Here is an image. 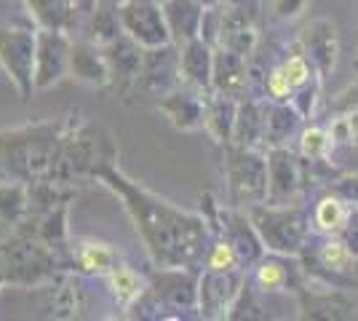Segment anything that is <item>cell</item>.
I'll use <instances>...</instances> for the list:
<instances>
[{
    "instance_id": "obj_28",
    "label": "cell",
    "mask_w": 358,
    "mask_h": 321,
    "mask_svg": "<svg viewBox=\"0 0 358 321\" xmlns=\"http://www.w3.org/2000/svg\"><path fill=\"white\" fill-rule=\"evenodd\" d=\"M265 142V107L257 102H238V118L233 129V145L257 148Z\"/></svg>"
},
{
    "instance_id": "obj_38",
    "label": "cell",
    "mask_w": 358,
    "mask_h": 321,
    "mask_svg": "<svg viewBox=\"0 0 358 321\" xmlns=\"http://www.w3.org/2000/svg\"><path fill=\"white\" fill-rule=\"evenodd\" d=\"M305 0H278V14L281 16H294L302 8Z\"/></svg>"
},
{
    "instance_id": "obj_11",
    "label": "cell",
    "mask_w": 358,
    "mask_h": 321,
    "mask_svg": "<svg viewBox=\"0 0 358 321\" xmlns=\"http://www.w3.org/2000/svg\"><path fill=\"white\" fill-rule=\"evenodd\" d=\"M70 48L73 35L64 30L38 27L35 41V89H51L70 76Z\"/></svg>"
},
{
    "instance_id": "obj_3",
    "label": "cell",
    "mask_w": 358,
    "mask_h": 321,
    "mask_svg": "<svg viewBox=\"0 0 358 321\" xmlns=\"http://www.w3.org/2000/svg\"><path fill=\"white\" fill-rule=\"evenodd\" d=\"M70 121H38L27 126H16L0 131V164L8 177L19 183L43 180L54 164V155L59 150L64 131Z\"/></svg>"
},
{
    "instance_id": "obj_26",
    "label": "cell",
    "mask_w": 358,
    "mask_h": 321,
    "mask_svg": "<svg viewBox=\"0 0 358 321\" xmlns=\"http://www.w3.org/2000/svg\"><path fill=\"white\" fill-rule=\"evenodd\" d=\"M305 46H308V54H310V62L321 73H329L334 70V62H337V35H334V27L329 22H315L305 30Z\"/></svg>"
},
{
    "instance_id": "obj_39",
    "label": "cell",
    "mask_w": 358,
    "mask_h": 321,
    "mask_svg": "<svg viewBox=\"0 0 358 321\" xmlns=\"http://www.w3.org/2000/svg\"><path fill=\"white\" fill-rule=\"evenodd\" d=\"M8 236H11V228H8V225H6L3 220H0V244H3V241H6Z\"/></svg>"
},
{
    "instance_id": "obj_32",
    "label": "cell",
    "mask_w": 358,
    "mask_h": 321,
    "mask_svg": "<svg viewBox=\"0 0 358 321\" xmlns=\"http://www.w3.org/2000/svg\"><path fill=\"white\" fill-rule=\"evenodd\" d=\"M348 220V209L343 206V196H327L318 201L315 206V225L321 230H331L340 233Z\"/></svg>"
},
{
    "instance_id": "obj_7",
    "label": "cell",
    "mask_w": 358,
    "mask_h": 321,
    "mask_svg": "<svg viewBox=\"0 0 358 321\" xmlns=\"http://www.w3.org/2000/svg\"><path fill=\"white\" fill-rule=\"evenodd\" d=\"M224 169H227L233 206H243V204L252 206V204L268 201V155L257 153V148H241V145L230 142L227 145V155H224Z\"/></svg>"
},
{
    "instance_id": "obj_27",
    "label": "cell",
    "mask_w": 358,
    "mask_h": 321,
    "mask_svg": "<svg viewBox=\"0 0 358 321\" xmlns=\"http://www.w3.org/2000/svg\"><path fill=\"white\" fill-rule=\"evenodd\" d=\"M30 217V193L27 183H19L14 177L0 180V220L14 230Z\"/></svg>"
},
{
    "instance_id": "obj_25",
    "label": "cell",
    "mask_w": 358,
    "mask_h": 321,
    "mask_svg": "<svg viewBox=\"0 0 358 321\" xmlns=\"http://www.w3.org/2000/svg\"><path fill=\"white\" fill-rule=\"evenodd\" d=\"M27 193H30V217H41L59 206H67L78 196V187L57 180H35L27 185Z\"/></svg>"
},
{
    "instance_id": "obj_10",
    "label": "cell",
    "mask_w": 358,
    "mask_h": 321,
    "mask_svg": "<svg viewBox=\"0 0 358 321\" xmlns=\"http://www.w3.org/2000/svg\"><path fill=\"white\" fill-rule=\"evenodd\" d=\"M120 22L123 32H129L139 46L155 48L174 43L164 14V3L158 0H120Z\"/></svg>"
},
{
    "instance_id": "obj_17",
    "label": "cell",
    "mask_w": 358,
    "mask_h": 321,
    "mask_svg": "<svg viewBox=\"0 0 358 321\" xmlns=\"http://www.w3.org/2000/svg\"><path fill=\"white\" fill-rule=\"evenodd\" d=\"M70 76L89 86H110L105 51L89 38H73L70 48Z\"/></svg>"
},
{
    "instance_id": "obj_14",
    "label": "cell",
    "mask_w": 358,
    "mask_h": 321,
    "mask_svg": "<svg viewBox=\"0 0 358 321\" xmlns=\"http://www.w3.org/2000/svg\"><path fill=\"white\" fill-rule=\"evenodd\" d=\"M158 110H161L177 129H182V131L201 129V126H203V115H206V97H203V89L190 86V83H179L174 92L164 94V97L158 99Z\"/></svg>"
},
{
    "instance_id": "obj_36",
    "label": "cell",
    "mask_w": 358,
    "mask_h": 321,
    "mask_svg": "<svg viewBox=\"0 0 358 321\" xmlns=\"http://www.w3.org/2000/svg\"><path fill=\"white\" fill-rule=\"evenodd\" d=\"M340 238L348 246V252L358 257V204L353 209H348V220H345L343 230H340Z\"/></svg>"
},
{
    "instance_id": "obj_29",
    "label": "cell",
    "mask_w": 358,
    "mask_h": 321,
    "mask_svg": "<svg viewBox=\"0 0 358 321\" xmlns=\"http://www.w3.org/2000/svg\"><path fill=\"white\" fill-rule=\"evenodd\" d=\"M299 123V113L284 102H273L265 107V142L270 148H281L286 139L294 134Z\"/></svg>"
},
{
    "instance_id": "obj_21",
    "label": "cell",
    "mask_w": 358,
    "mask_h": 321,
    "mask_svg": "<svg viewBox=\"0 0 358 321\" xmlns=\"http://www.w3.org/2000/svg\"><path fill=\"white\" fill-rule=\"evenodd\" d=\"M179 64L185 83L198 86L203 92L211 89V73H214V46H209L203 38H193L179 46Z\"/></svg>"
},
{
    "instance_id": "obj_12",
    "label": "cell",
    "mask_w": 358,
    "mask_h": 321,
    "mask_svg": "<svg viewBox=\"0 0 358 321\" xmlns=\"http://www.w3.org/2000/svg\"><path fill=\"white\" fill-rule=\"evenodd\" d=\"M179 83H185V78H182L177 43L145 48L142 70H139V78H136V89L161 99L164 94L174 92Z\"/></svg>"
},
{
    "instance_id": "obj_23",
    "label": "cell",
    "mask_w": 358,
    "mask_h": 321,
    "mask_svg": "<svg viewBox=\"0 0 358 321\" xmlns=\"http://www.w3.org/2000/svg\"><path fill=\"white\" fill-rule=\"evenodd\" d=\"M120 262L113 244L96 241V238H78L73 241V265L75 271L91 276H107Z\"/></svg>"
},
{
    "instance_id": "obj_4",
    "label": "cell",
    "mask_w": 358,
    "mask_h": 321,
    "mask_svg": "<svg viewBox=\"0 0 358 321\" xmlns=\"http://www.w3.org/2000/svg\"><path fill=\"white\" fill-rule=\"evenodd\" d=\"M0 262L6 271V284H16V287L48 284L70 271L59 260V255L41 241V236L30 228L27 220L16 225L11 236L0 244Z\"/></svg>"
},
{
    "instance_id": "obj_1",
    "label": "cell",
    "mask_w": 358,
    "mask_h": 321,
    "mask_svg": "<svg viewBox=\"0 0 358 321\" xmlns=\"http://www.w3.org/2000/svg\"><path fill=\"white\" fill-rule=\"evenodd\" d=\"M102 185L110 187L129 212L155 268H198L209 249V220L185 212L171 201L129 180L118 166L107 169Z\"/></svg>"
},
{
    "instance_id": "obj_33",
    "label": "cell",
    "mask_w": 358,
    "mask_h": 321,
    "mask_svg": "<svg viewBox=\"0 0 358 321\" xmlns=\"http://www.w3.org/2000/svg\"><path fill=\"white\" fill-rule=\"evenodd\" d=\"M203 262H206L209 271H233V268H243L238 260L236 246L230 244L224 236H220L214 244H209L206 255H203Z\"/></svg>"
},
{
    "instance_id": "obj_5",
    "label": "cell",
    "mask_w": 358,
    "mask_h": 321,
    "mask_svg": "<svg viewBox=\"0 0 358 321\" xmlns=\"http://www.w3.org/2000/svg\"><path fill=\"white\" fill-rule=\"evenodd\" d=\"M198 278L195 268H158L129 311L150 319H179L187 311H198Z\"/></svg>"
},
{
    "instance_id": "obj_19",
    "label": "cell",
    "mask_w": 358,
    "mask_h": 321,
    "mask_svg": "<svg viewBox=\"0 0 358 321\" xmlns=\"http://www.w3.org/2000/svg\"><path fill=\"white\" fill-rule=\"evenodd\" d=\"M249 86V67L246 57H241L230 48L217 46L214 48V73H211V89L222 92L227 97L243 99Z\"/></svg>"
},
{
    "instance_id": "obj_18",
    "label": "cell",
    "mask_w": 358,
    "mask_h": 321,
    "mask_svg": "<svg viewBox=\"0 0 358 321\" xmlns=\"http://www.w3.org/2000/svg\"><path fill=\"white\" fill-rule=\"evenodd\" d=\"M268 171H270V204H286L302 185V169L299 161L286 148H270L268 153Z\"/></svg>"
},
{
    "instance_id": "obj_30",
    "label": "cell",
    "mask_w": 358,
    "mask_h": 321,
    "mask_svg": "<svg viewBox=\"0 0 358 321\" xmlns=\"http://www.w3.org/2000/svg\"><path fill=\"white\" fill-rule=\"evenodd\" d=\"M107 281H110V290L115 294V300H118L123 308L134 306L136 300L142 297L145 287H148V278H142L134 268H129V265H123V262H118V265L107 273Z\"/></svg>"
},
{
    "instance_id": "obj_6",
    "label": "cell",
    "mask_w": 358,
    "mask_h": 321,
    "mask_svg": "<svg viewBox=\"0 0 358 321\" xmlns=\"http://www.w3.org/2000/svg\"><path fill=\"white\" fill-rule=\"evenodd\" d=\"M246 214L257 228L259 238L268 252L273 255H297L305 236H308V214L299 206H289V204H252L246 206Z\"/></svg>"
},
{
    "instance_id": "obj_40",
    "label": "cell",
    "mask_w": 358,
    "mask_h": 321,
    "mask_svg": "<svg viewBox=\"0 0 358 321\" xmlns=\"http://www.w3.org/2000/svg\"><path fill=\"white\" fill-rule=\"evenodd\" d=\"M0 284H6V271H3V262H0Z\"/></svg>"
},
{
    "instance_id": "obj_37",
    "label": "cell",
    "mask_w": 358,
    "mask_h": 321,
    "mask_svg": "<svg viewBox=\"0 0 358 321\" xmlns=\"http://www.w3.org/2000/svg\"><path fill=\"white\" fill-rule=\"evenodd\" d=\"M334 193H337V196H343V199L358 201V174H356V177H348V180H343V183L334 185Z\"/></svg>"
},
{
    "instance_id": "obj_2",
    "label": "cell",
    "mask_w": 358,
    "mask_h": 321,
    "mask_svg": "<svg viewBox=\"0 0 358 321\" xmlns=\"http://www.w3.org/2000/svg\"><path fill=\"white\" fill-rule=\"evenodd\" d=\"M118 166V145L99 123H70L43 180L67 185L102 183L107 169Z\"/></svg>"
},
{
    "instance_id": "obj_9",
    "label": "cell",
    "mask_w": 358,
    "mask_h": 321,
    "mask_svg": "<svg viewBox=\"0 0 358 321\" xmlns=\"http://www.w3.org/2000/svg\"><path fill=\"white\" fill-rule=\"evenodd\" d=\"M246 284V276L241 268L233 271H209L198 278V316L203 319H227L238 300L241 290Z\"/></svg>"
},
{
    "instance_id": "obj_31",
    "label": "cell",
    "mask_w": 358,
    "mask_h": 321,
    "mask_svg": "<svg viewBox=\"0 0 358 321\" xmlns=\"http://www.w3.org/2000/svg\"><path fill=\"white\" fill-rule=\"evenodd\" d=\"M254 281H257V287L262 292H270V294H275V292H284L289 287V281H292V276L286 271V265L281 260H275V257H262V260L257 262V273H254Z\"/></svg>"
},
{
    "instance_id": "obj_20",
    "label": "cell",
    "mask_w": 358,
    "mask_h": 321,
    "mask_svg": "<svg viewBox=\"0 0 358 321\" xmlns=\"http://www.w3.org/2000/svg\"><path fill=\"white\" fill-rule=\"evenodd\" d=\"M164 14L166 22H169L171 41L177 46L193 41V38H201V22L206 14L203 0H166Z\"/></svg>"
},
{
    "instance_id": "obj_13",
    "label": "cell",
    "mask_w": 358,
    "mask_h": 321,
    "mask_svg": "<svg viewBox=\"0 0 358 321\" xmlns=\"http://www.w3.org/2000/svg\"><path fill=\"white\" fill-rule=\"evenodd\" d=\"M107 59V73H110V86L118 92L136 89V78L142 70V57L145 46H139L129 32H120L118 38H113L110 43L102 46Z\"/></svg>"
},
{
    "instance_id": "obj_22",
    "label": "cell",
    "mask_w": 358,
    "mask_h": 321,
    "mask_svg": "<svg viewBox=\"0 0 358 321\" xmlns=\"http://www.w3.org/2000/svg\"><path fill=\"white\" fill-rule=\"evenodd\" d=\"M236 118H238V99L209 89V97H206V115H203V129H206L217 142L230 145V142H233Z\"/></svg>"
},
{
    "instance_id": "obj_15",
    "label": "cell",
    "mask_w": 358,
    "mask_h": 321,
    "mask_svg": "<svg viewBox=\"0 0 358 321\" xmlns=\"http://www.w3.org/2000/svg\"><path fill=\"white\" fill-rule=\"evenodd\" d=\"M254 43H257V27H254L249 8L241 3L220 6V41H217V46L230 48L241 57H249Z\"/></svg>"
},
{
    "instance_id": "obj_16",
    "label": "cell",
    "mask_w": 358,
    "mask_h": 321,
    "mask_svg": "<svg viewBox=\"0 0 358 321\" xmlns=\"http://www.w3.org/2000/svg\"><path fill=\"white\" fill-rule=\"evenodd\" d=\"M222 236L236 246L243 268L257 265V262L262 260L265 244H262V238H259V233L252 225V220H249L246 212H236V209L222 212Z\"/></svg>"
},
{
    "instance_id": "obj_34",
    "label": "cell",
    "mask_w": 358,
    "mask_h": 321,
    "mask_svg": "<svg viewBox=\"0 0 358 321\" xmlns=\"http://www.w3.org/2000/svg\"><path fill=\"white\" fill-rule=\"evenodd\" d=\"M318 260H321V265L327 268V271H331V273H343V271H348L350 265H353V255L348 252V246L343 244V238L340 241H327V244L318 249Z\"/></svg>"
},
{
    "instance_id": "obj_8",
    "label": "cell",
    "mask_w": 358,
    "mask_h": 321,
    "mask_svg": "<svg viewBox=\"0 0 358 321\" xmlns=\"http://www.w3.org/2000/svg\"><path fill=\"white\" fill-rule=\"evenodd\" d=\"M35 41L38 30L0 24V67L22 99H30L35 92Z\"/></svg>"
},
{
    "instance_id": "obj_35",
    "label": "cell",
    "mask_w": 358,
    "mask_h": 321,
    "mask_svg": "<svg viewBox=\"0 0 358 321\" xmlns=\"http://www.w3.org/2000/svg\"><path fill=\"white\" fill-rule=\"evenodd\" d=\"M327 145H329V137L321 129H310V131L302 134V153H305V158H310V161L321 158L324 150H327Z\"/></svg>"
},
{
    "instance_id": "obj_24",
    "label": "cell",
    "mask_w": 358,
    "mask_h": 321,
    "mask_svg": "<svg viewBox=\"0 0 358 321\" xmlns=\"http://www.w3.org/2000/svg\"><path fill=\"white\" fill-rule=\"evenodd\" d=\"M123 32V22H120V0H96L94 11H91L86 27L80 32V38H89L94 43L105 46L113 38H118Z\"/></svg>"
},
{
    "instance_id": "obj_41",
    "label": "cell",
    "mask_w": 358,
    "mask_h": 321,
    "mask_svg": "<svg viewBox=\"0 0 358 321\" xmlns=\"http://www.w3.org/2000/svg\"><path fill=\"white\" fill-rule=\"evenodd\" d=\"M8 174H6V169H3V164H0V180H6Z\"/></svg>"
}]
</instances>
